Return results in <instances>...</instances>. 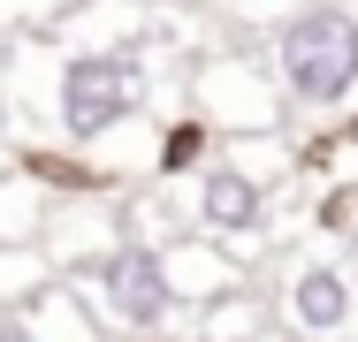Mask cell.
<instances>
[{"mask_svg":"<svg viewBox=\"0 0 358 342\" xmlns=\"http://www.w3.org/2000/svg\"><path fill=\"white\" fill-rule=\"evenodd\" d=\"M275 76L297 107H343L358 91V15L320 0L275 31Z\"/></svg>","mask_w":358,"mask_h":342,"instance_id":"obj_1","label":"cell"},{"mask_svg":"<svg viewBox=\"0 0 358 342\" xmlns=\"http://www.w3.org/2000/svg\"><path fill=\"white\" fill-rule=\"evenodd\" d=\"M138 114H145V61L130 46H84V54L62 61V76H54V122L76 144H99L107 130H122Z\"/></svg>","mask_w":358,"mask_h":342,"instance_id":"obj_2","label":"cell"},{"mask_svg":"<svg viewBox=\"0 0 358 342\" xmlns=\"http://www.w3.org/2000/svg\"><path fill=\"white\" fill-rule=\"evenodd\" d=\"M99 289H107V312L122 327H160L176 312V281H168V259L145 251V244H122L107 267H99Z\"/></svg>","mask_w":358,"mask_h":342,"instance_id":"obj_3","label":"cell"},{"mask_svg":"<svg viewBox=\"0 0 358 342\" xmlns=\"http://www.w3.org/2000/svg\"><path fill=\"white\" fill-rule=\"evenodd\" d=\"M259 213H267V198H259V183H252L244 168H206V183H199V221H206L214 236H252Z\"/></svg>","mask_w":358,"mask_h":342,"instance_id":"obj_4","label":"cell"},{"mask_svg":"<svg viewBox=\"0 0 358 342\" xmlns=\"http://www.w3.org/2000/svg\"><path fill=\"white\" fill-rule=\"evenodd\" d=\"M289 320L313 327V335H336V327L351 320V289H343V274H336V267H305L297 281H289Z\"/></svg>","mask_w":358,"mask_h":342,"instance_id":"obj_5","label":"cell"},{"mask_svg":"<svg viewBox=\"0 0 358 342\" xmlns=\"http://www.w3.org/2000/svg\"><path fill=\"white\" fill-rule=\"evenodd\" d=\"M199 152H206V130H199V122H183V130L160 137V168H168V175H176V168H191Z\"/></svg>","mask_w":358,"mask_h":342,"instance_id":"obj_6","label":"cell"},{"mask_svg":"<svg viewBox=\"0 0 358 342\" xmlns=\"http://www.w3.org/2000/svg\"><path fill=\"white\" fill-rule=\"evenodd\" d=\"M0 342H38V327H31V320H15V312H0Z\"/></svg>","mask_w":358,"mask_h":342,"instance_id":"obj_7","label":"cell"},{"mask_svg":"<svg viewBox=\"0 0 358 342\" xmlns=\"http://www.w3.org/2000/svg\"><path fill=\"white\" fill-rule=\"evenodd\" d=\"M351 137H358V122H351Z\"/></svg>","mask_w":358,"mask_h":342,"instance_id":"obj_8","label":"cell"}]
</instances>
